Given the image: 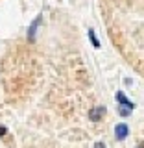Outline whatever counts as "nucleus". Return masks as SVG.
I'll return each mask as SVG.
<instances>
[{
	"mask_svg": "<svg viewBox=\"0 0 144 148\" xmlns=\"http://www.w3.org/2000/svg\"><path fill=\"white\" fill-rule=\"evenodd\" d=\"M41 21H43V18H41V17H37L35 21L31 22V26L28 28V39H30V41H35V34H37V28H39Z\"/></svg>",
	"mask_w": 144,
	"mask_h": 148,
	"instance_id": "20e7f679",
	"label": "nucleus"
},
{
	"mask_svg": "<svg viewBox=\"0 0 144 148\" xmlns=\"http://www.w3.org/2000/svg\"><path fill=\"white\" fill-rule=\"evenodd\" d=\"M104 115H105V108H104V106H96V108H92L89 111V119L92 120V122H98V120H102Z\"/></svg>",
	"mask_w": 144,
	"mask_h": 148,
	"instance_id": "f257e3e1",
	"label": "nucleus"
},
{
	"mask_svg": "<svg viewBox=\"0 0 144 148\" xmlns=\"http://www.w3.org/2000/svg\"><path fill=\"white\" fill-rule=\"evenodd\" d=\"M117 102H118L120 106H122V108H128V109H131V111H133V108H135V104H133V102H129V100H128V96L124 95L122 91H118V92H117Z\"/></svg>",
	"mask_w": 144,
	"mask_h": 148,
	"instance_id": "7ed1b4c3",
	"label": "nucleus"
},
{
	"mask_svg": "<svg viewBox=\"0 0 144 148\" xmlns=\"http://www.w3.org/2000/svg\"><path fill=\"white\" fill-rule=\"evenodd\" d=\"M128 133H129V128H128V124H117V128H115V137L118 139V141H124V139L128 137Z\"/></svg>",
	"mask_w": 144,
	"mask_h": 148,
	"instance_id": "f03ea898",
	"label": "nucleus"
},
{
	"mask_svg": "<svg viewBox=\"0 0 144 148\" xmlns=\"http://www.w3.org/2000/svg\"><path fill=\"white\" fill-rule=\"evenodd\" d=\"M89 39H91V43L94 48H100V41L96 39V34H94V30H89Z\"/></svg>",
	"mask_w": 144,
	"mask_h": 148,
	"instance_id": "39448f33",
	"label": "nucleus"
},
{
	"mask_svg": "<svg viewBox=\"0 0 144 148\" xmlns=\"http://www.w3.org/2000/svg\"><path fill=\"white\" fill-rule=\"evenodd\" d=\"M6 133H8V130L4 128V126H0V137H4V135H6Z\"/></svg>",
	"mask_w": 144,
	"mask_h": 148,
	"instance_id": "0eeeda50",
	"label": "nucleus"
},
{
	"mask_svg": "<svg viewBox=\"0 0 144 148\" xmlns=\"http://www.w3.org/2000/svg\"><path fill=\"white\" fill-rule=\"evenodd\" d=\"M94 148H105V143H96Z\"/></svg>",
	"mask_w": 144,
	"mask_h": 148,
	"instance_id": "6e6552de",
	"label": "nucleus"
},
{
	"mask_svg": "<svg viewBox=\"0 0 144 148\" xmlns=\"http://www.w3.org/2000/svg\"><path fill=\"white\" fill-rule=\"evenodd\" d=\"M118 113L122 115V117H128V115H131V109H128V108H122V106H120V108H118Z\"/></svg>",
	"mask_w": 144,
	"mask_h": 148,
	"instance_id": "423d86ee",
	"label": "nucleus"
}]
</instances>
